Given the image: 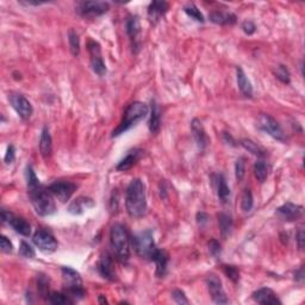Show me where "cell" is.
I'll list each match as a JSON object with an SVG mask.
<instances>
[{
	"label": "cell",
	"mask_w": 305,
	"mask_h": 305,
	"mask_svg": "<svg viewBox=\"0 0 305 305\" xmlns=\"http://www.w3.org/2000/svg\"><path fill=\"white\" fill-rule=\"evenodd\" d=\"M126 212L132 218H140L147 212V194L146 186L140 179H132L126 194Z\"/></svg>",
	"instance_id": "obj_1"
},
{
	"label": "cell",
	"mask_w": 305,
	"mask_h": 305,
	"mask_svg": "<svg viewBox=\"0 0 305 305\" xmlns=\"http://www.w3.org/2000/svg\"><path fill=\"white\" fill-rule=\"evenodd\" d=\"M149 114V108L148 105H146L144 102H135L132 104H130L128 108L124 112L123 120L120 122L116 129L112 132V138H117L120 136L122 134L126 132L128 130H130L132 128L138 126V123L144 120Z\"/></svg>",
	"instance_id": "obj_2"
},
{
	"label": "cell",
	"mask_w": 305,
	"mask_h": 305,
	"mask_svg": "<svg viewBox=\"0 0 305 305\" xmlns=\"http://www.w3.org/2000/svg\"><path fill=\"white\" fill-rule=\"evenodd\" d=\"M29 198L36 214L40 216H50L55 212L56 206L52 200V194L49 192L48 188L42 186L41 184L34 188H28Z\"/></svg>",
	"instance_id": "obj_3"
},
{
	"label": "cell",
	"mask_w": 305,
	"mask_h": 305,
	"mask_svg": "<svg viewBox=\"0 0 305 305\" xmlns=\"http://www.w3.org/2000/svg\"><path fill=\"white\" fill-rule=\"evenodd\" d=\"M130 242H132V238H130L126 226L120 223L114 224L110 232L111 248L114 253L116 254L118 260L123 261V262L129 260Z\"/></svg>",
	"instance_id": "obj_4"
},
{
	"label": "cell",
	"mask_w": 305,
	"mask_h": 305,
	"mask_svg": "<svg viewBox=\"0 0 305 305\" xmlns=\"http://www.w3.org/2000/svg\"><path fill=\"white\" fill-rule=\"evenodd\" d=\"M132 246L138 256L149 260L152 259V255L158 250L154 236H152L150 230H146V232H141L138 234L134 235L132 238Z\"/></svg>",
	"instance_id": "obj_5"
},
{
	"label": "cell",
	"mask_w": 305,
	"mask_h": 305,
	"mask_svg": "<svg viewBox=\"0 0 305 305\" xmlns=\"http://www.w3.org/2000/svg\"><path fill=\"white\" fill-rule=\"evenodd\" d=\"M110 10V4L105 2H82L76 5V12L85 18H97Z\"/></svg>",
	"instance_id": "obj_6"
},
{
	"label": "cell",
	"mask_w": 305,
	"mask_h": 305,
	"mask_svg": "<svg viewBox=\"0 0 305 305\" xmlns=\"http://www.w3.org/2000/svg\"><path fill=\"white\" fill-rule=\"evenodd\" d=\"M258 128L262 132H267L270 136H272L273 138L278 140V141L284 142L286 138L285 134L282 132L280 124L272 116L266 114H261L259 118H258Z\"/></svg>",
	"instance_id": "obj_7"
},
{
	"label": "cell",
	"mask_w": 305,
	"mask_h": 305,
	"mask_svg": "<svg viewBox=\"0 0 305 305\" xmlns=\"http://www.w3.org/2000/svg\"><path fill=\"white\" fill-rule=\"evenodd\" d=\"M78 186L72 182H66V180H56L48 186L49 192L52 196H55L58 200L62 203H66L70 199L74 192H76Z\"/></svg>",
	"instance_id": "obj_8"
},
{
	"label": "cell",
	"mask_w": 305,
	"mask_h": 305,
	"mask_svg": "<svg viewBox=\"0 0 305 305\" xmlns=\"http://www.w3.org/2000/svg\"><path fill=\"white\" fill-rule=\"evenodd\" d=\"M32 241L36 247L46 254L54 253L58 250V241H56V238L50 232H46V230H37L35 234H34Z\"/></svg>",
	"instance_id": "obj_9"
},
{
	"label": "cell",
	"mask_w": 305,
	"mask_h": 305,
	"mask_svg": "<svg viewBox=\"0 0 305 305\" xmlns=\"http://www.w3.org/2000/svg\"><path fill=\"white\" fill-rule=\"evenodd\" d=\"M206 285L208 294L216 304H228L229 300L226 298V292L223 290L222 282L216 274H210L206 278Z\"/></svg>",
	"instance_id": "obj_10"
},
{
	"label": "cell",
	"mask_w": 305,
	"mask_h": 305,
	"mask_svg": "<svg viewBox=\"0 0 305 305\" xmlns=\"http://www.w3.org/2000/svg\"><path fill=\"white\" fill-rule=\"evenodd\" d=\"M87 46H88V52L90 58H91V66L93 72H94L96 74H98L99 76H105V74H106V66H105L104 60H102V49L99 43L91 40Z\"/></svg>",
	"instance_id": "obj_11"
},
{
	"label": "cell",
	"mask_w": 305,
	"mask_h": 305,
	"mask_svg": "<svg viewBox=\"0 0 305 305\" xmlns=\"http://www.w3.org/2000/svg\"><path fill=\"white\" fill-rule=\"evenodd\" d=\"M2 220L4 223H8V226H12V229L14 230L18 234L23 236H30L31 234V226L26 222V220L22 218V217L14 216V214L10 211L2 210Z\"/></svg>",
	"instance_id": "obj_12"
},
{
	"label": "cell",
	"mask_w": 305,
	"mask_h": 305,
	"mask_svg": "<svg viewBox=\"0 0 305 305\" xmlns=\"http://www.w3.org/2000/svg\"><path fill=\"white\" fill-rule=\"evenodd\" d=\"M8 99H10L12 108L17 112L18 116H20L22 120H29L34 112L31 102L28 100L23 94H18V93H12Z\"/></svg>",
	"instance_id": "obj_13"
},
{
	"label": "cell",
	"mask_w": 305,
	"mask_h": 305,
	"mask_svg": "<svg viewBox=\"0 0 305 305\" xmlns=\"http://www.w3.org/2000/svg\"><path fill=\"white\" fill-rule=\"evenodd\" d=\"M303 206L294 203H286L276 208V214L286 222H294V220H300L303 217Z\"/></svg>",
	"instance_id": "obj_14"
},
{
	"label": "cell",
	"mask_w": 305,
	"mask_h": 305,
	"mask_svg": "<svg viewBox=\"0 0 305 305\" xmlns=\"http://www.w3.org/2000/svg\"><path fill=\"white\" fill-rule=\"evenodd\" d=\"M126 32L132 42V48L138 52L141 46V24L138 16H130L126 20Z\"/></svg>",
	"instance_id": "obj_15"
},
{
	"label": "cell",
	"mask_w": 305,
	"mask_h": 305,
	"mask_svg": "<svg viewBox=\"0 0 305 305\" xmlns=\"http://www.w3.org/2000/svg\"><path fill=\"white\" fill-rule=\"evenodd\" d=\"M252 297H253V300L259 304H264V305H267V304H282V300H279L278 296L276 294V292L273 290H270V288H259L258 291L253 292Z\"/></svg>",
	"instance_id": "obj_16"
},
{
	"label": "cell",
	"mask_w": 305,
	"mask_h": 305,
	"mask_svg": "<svg viewBox=\"0 0 305 305\" xmlns=\"http://www.w3.org/2000/svg\"><path fill=\"white\" fill-rule=\"evenodd\" d=\"M62 278H64V288H82V280L80 273L70 267H62L61 268Z\"/></svg>",
	"instance_id": "obj_17"
},
{
	"label": "cell",
	"mask_w": 305,
	"mask_h": 305,
	"mask_svg": "<svg viewBox=\"0 0 305 305\" xmlns=\"http://www.w3.org/2000/svg\"><path fill=\"white\" fill-rule=\"evenodd\" d=\"M168 8L170 5L166 2H152L148 6V18L152 23H158L167 14Z\"/></svg>",
	"instance_id": "obj_18"
},
{
	"label": "cell",
	"mask_w": 305,
	"mask_h": 305,
	"mask_svg": "<svg viewBox=\"0 0 305 305\" xmlns=\"http://www.w3.org/2000/svg\"><path fill=\"white\" fill-rule=\"evenodd\" d=\"M191 129H192V135H194V138L196 143L199 148L203 150V149L206 148L208 138L206 136V132H205L203 124L199 120H194L191 123Z\"/></svg>",
	"instance_id": "obj_19"
},
{
	"label": "cell",
	"mask_w": 305,
	"mask_h": 305,
	"mask_svg": "<svg viewBox=\"0 0 305 305\" xmlns=\"http://www.w3.org/2000/svg\"><path fill=\"white\" fill-rule=\"evenodd\" d=\"M98 270L102 278L114 282L116 280V273H114V264H112L111 258L108 255H102L98 262Z\"/></svg>",
	"instance_id": "obj_20"
},
{
	"label": "cell",
	"mask_w": 305,
	"mask_h": 305,
	"mask_svg": "<svg viewBox=\"0 0 305 305\" xmlns=\"http://www.w3.org/2000/svg\"><path fill=\"white\" fill-rule=\"evenodd\" d=\"M142 150L141 149H132L126 154V156L122 158V160L118 162L116 166V170L120 172H126L132 168L140 160V158L142 156Z\"/></svg>",
	"instance_id": "obj_21"
},
{
	"label": "cell",
	"mask_w": 305,
	"mask_h": 305,
	"mask_svg": "<svg viewBox=\"0 0 305 305\" xmlns=\"http://www.w3.org/2000/svg\"><path fill=\"white\" fill-rule=\"evenodd\" d=\"M94 206V202L91 198L79 197L76 200H73L68 206V212L72 214H82L85 212V210Z\"/></svg>",
	"instance_id": "obj_22"
},
{
	"label": "cell",
	"mask_w": 305,
	"mask_h": 305,
	"mask_svg": "<svg viewBox=\"0 0 305 305\" xmlns=\"http://www.w3.org/2000/svg\"><path fill=\"white\" fill-rule=\"evenodd\" d=\"M236 80H238V86L244 97L250 98L253 96V87L247 76L241 67L236 68Z\"/></svg>",
	"instance_id": "obj_23"
},
{
	"label": "cell",
	"mask_w": 305,
	"mask_h": 305,
	"mask_svg": "<svg viewBox=\"0 0 305 305\" xmlns=\"http://www.w3.org/2000/svg\"><path fill=\"white\" fill-rule=\"evenodd\" d=\"M150 260L154 261L155 264H156V276L162 278V276L166 274V270H167V264H168L167 253L158 248V250L155 252Z\"/></svg>",
	"instance_id": "obj_24"
},
{
	"label": "cell",
	"mask_w": 305,
	"mask_h": 305,
	"mask_svg": "<svg viewBox=\"0 0 305 305\" xmlns=\"http://www.w3.org/2000/svg\"><path fill=\"white\" fill-rule=\"evenodd\" d=\"M210 20L214 24L220 26H234L236 23V16L232 14H226V12L214 11L208 16Z\"/></svg>",
	"instance_id": "obj_25"
},
{
	"label": "cell",
	"mask_w": 305,
	"mask_h": 305,
	"mask_svg": "<svg viewBox=\"0 0 305 305\" xmlns=\"http://www.w3.org/2000/svg\"><path fill=\"white\" fill-rule=\"evenodd\" d=\"M52 149V135L50 132H49L48 128L44 126L41 132V138H40V152H41L42 156L46 158L50 156Z\"/></svg>",
	"instance_id": "obj_26"
},
{
	"label": "cell",
	"mask_w": 305,
	"mask_h": 305,
	"mask_svg": "<svg viewBox=\"0 0 305 305\" xmlns=\"http://www.w3.org/2000/svg\"><path fill=\"white\" fill-rule=\"evenodd\" d=\"M161 126V111L156 102L152 100V110H150V120H149V130L152 134L156 135Z\"/></svg>",
	"instance_id": "obj_27"
},
{
	"label": "cell",
	"mask_w": 305,
	"mask_h": 305,
	"mask_svg": "<svg viewBox=\"0 0 305 305\" xmlns=\"http://www.w3.org/2000/svg\"><path fill=\"white\" fill-rule=\"evenodd\" d=\"M216 188H217V194H218V198L220 199L222 203H226L228 199L230 197V188L226 185V180L224 178L223 174H218L216 176Z\"/></svg>",
	"instance_id": "obj_28"
},
{
	"label": "cell",
	"mask_w": 305,
	"mask_h": 305,
	"mask_svg": "<svg viewBox=\"0 0 305 305\" xmlns=\"http://www.w3.org/2000/svg\"><path fill=\"white\" fill-rule=\"evenodd\" d=\"M218 224L220 229V234H222L223 238H226L228 236L232 234V216L228 214H218Z\"/></svg>",
	"instance_id": "obj_29"
},
{
	"label": "cell",
	"mask_w": 305,
	"mask_h": 305,
	"mask_svg": "<svg viewBox=\"0 0 305 305\" xmlns=\"http://www.w3.org/2000/svg\"><path fill=\"white\" fill-rule=\"evenodd\" d=\"M268 164H266V161L259 160L256 161L254 164V176L258 179V182H264V180L268 176Z\"/></svg>",
	"instance_id": "obj_30"
},
{
	"label": "cell",
	"mask_w": 305,
	"mask_h": 305,
	"mask_svg": "<svg viewBox=\"0 0 305 305\" xmlns=\"http://www.w3.org/2000/svg\"><path fill=\"white\" fill-rule=\"evenodd\" d=\"M241 146L246 149V150L252 152L253 155H256V156L262 158V156H264V155H266V152H264V149L260 147V146H258L254 141H252V140H248V138L242 140Z\"/></svg>",
	"instance_id": "obj_31"
},
{
	"label": "cell",
	"mask_w": 305,
	"mask_h": 305,
	"mask_svg": "<svg viewBox=\"0 0 305 305\" xmlns=\"http://www.w3.org/2000/svg\"><path fill=\"white\" fill-rule=\"evenodd\" d=\"M48 300L52 304L55 305H64V304H73L74 300H72L70 296L66 294H61V292H52L49 294Z\"/></svg>",
	"instance_id": "obj_32"
},
{
	"label": "cell",
	"mask_w": 305,
	"mask_h": 305,
	"mask_svg": "<svg viewBox=\"0 0 305 305\" xmlns=\"http://www.w3.org/2000/svg\"><path fill=\"white\" fill-rule=\"evenodd\" d=\"M184 11H185V14H188V17H191L192 20L198 22V23H204L205 22L203 14H202L200 10H199L194 4H188L184 8Z\"/></svg>",
	"instance_id": "obj_33"
},
{
	"label": "cell",
	"mask_w": 305,
	"mask_h": 305,
	"mask_svg": "<svg viewBox=\"0 0 305 305\" xmlns=\"http://www.w3.org/2000/svg\"><path fill=\"white\" fill-rule=\"evenodd\" d=\"M254 200H253V194H252L250 188H246L242 194L241 198V208L244 212H250L253 208Z\"/></svg>",
	"instance_id": "obj_34"
},
{
	"label": "cell",
	"mask_w": 305,
	"mask_h": 305,
	"mask_svg": "<svg viewBox=\"0 0 305 305\" xmlns=\"http://www.w3.org/2000/svg\"><path fill=\"white\" fill-rule=\"evenodd\" d=\"M68 42H70V48L72 54L74 56L79 55L80 52V40H79V35L74 31L73 29L70 30V32H68Z\"/></svg>",
	"instance_id": "obj_35"
},
{
	"label": "cell",
	"mask_w": 305,
	"mask_h": 305,
	"mask_svg": "<svg viewBox=\"0 0 305 305\" xmlns=\"http://www.w3.org/2000/svg\"><path fill=\"white\" fill-rule=\"evenodd\" d=\"M274 76H276V79L280 80L282 84H290L291 82L290 72H288V67L284 66V64H279V66L276 68Z\"/></svg>",
	"instance_id": "obj_36"
},
{
	"label": "cell",
	"mask_w": 305,
	"mask_h": 305,
	"mask_svg": "<svg viewBox=\"0 0 305 305\" xmlns=\"http://www.w3.org/2000/svg\"><path fill=\"white\" fill-rule=\"evenodd\" d=\"M222 270L224 272V274H226L228 278L232 280V282H238L240 280V270L236 268L235 266H232V264H223Z\"/></svg>",
	"instance_id": "obj_37"
},
{
	"label": "cell",
	"mask_w": 305,
	"mask_h": 305,
	"mask_svg": "<svg viewBox=\"0 0 305 305\" xmlns=\"http://www.w3.org/2000/svg\"><path fill=\"white\" fill-rule=\"evenodd\" d=\"M38 294H41L42 298H46L48 300L49 297V280L46 278V276H38Z\"/></svg>",
	"instance_id": "obj_38"
},
{
	"label": "cell",
	"mask_w": 305,
	"mask_h": 305,
	"mask_svg": "<svg viewBox=\"0 0 305 305\" xmlns=\"http://www.w3.org/2000/svg\"><path fill=\"white\" fill-rule=\"evenodd\" d=\"M20 256L26 258V259H32V258L36 256V253L35 250H34L29 244L23 241L20 246Z\"/></svg>",
	"instance_id": "obj_39"
},
{
	"label": "cell",
	"mask_w": 305,
	"mask_h": 305,
	"mask_svg": "<svg viewBox=\"0 0 305 305\" xmlns=\"http://www.w3.org/2000/svg\"><path fill=\"white\" fill-rule=\"evenodd\" d=\"M26 184H28V188H34V186H37L40 185V180L36 176L35 172H34L32 167L31 166H28L26 167Z\"/></svg>",
	"instance_id": "obj_40"
},
{
	"label": "cell",
	"mask_w": 305,
	"mask_h": 305,
	"mask_svg": "<svg viewBox=\"0 0 305 305\" xmlns=\"http://www.w3.org/2000/svg\"><path fill=\"white\" fill-rule=\"evenodd\" d=\"M244 174H246L244 158H238V161H236V164H235V176H236V179H238V182H241V180L244 178Z\"/></svg>",
	"instance_id": "obj_41"
},
{
	"label": "cell",
	"mask_w": 305,
	"mask_h": 305,
	"mask_svg": "<svg viewBox=\"0 0 305 305\" xmlns=\"http://www.w3.org/2000/svg\"><path fill=\"white\" fill-rule=\"evenodd\" d=\"M172 298L174 300V302H176V304H180V305H188L190 302L188 298H186L185 296V292L182 291V290H174L172 292Z\"/></svg>",
	"instance_id": "obj_42"
},
{
	"label": "cell",
	"mask_w": 305,
	"mask_h": 305,
	"mask_svg": "<svg viewBox=\"0 0 305 305\" xmlns=\"http://www.w3.org/2000/svg\"><path fill=\"white\" fill-rule=\"evenodd\" d=\"M0 248H2V250L6 254L11 253V252L14 250V246H12L11 241L4 235L0 236Z\"/></svg>",
	"instance_id": "obj_43"
},
{
	"label": "cell",
	"mask_w": 305,
	"mask_h": 305,
	"mask_svg": "<svg viewBox=\"0 0 305 305\" xmlns=\"http://www.w3.org/2000/svg\"><path fill=\"white\" fill-rule=\"evenodd\" d=\"M208 250H210V254L214 258L220 255V250H220V242H217L216 240H211V241L208 242Z\"/></svg>",
	"instance_id": "obj_44"
},
{
	"label": "cell",
	"mask_w": 305,
	"mask_h": 305,
	"mask_svg": "<svg viewBox=\"0 0 305 305\" xmlns=\"http://www.w3.org/2000/svg\"><path fill=\"white\" fill-rule=\"evenodd\" d=\"M241 28L246 35H253L255 31H256V26H255V24L252 20H244V23H242Z\"/></svg>",
	"instance_id": "obj_45"
},
{
	"label": "cell",
	"mask_w": 305,
	"mask_h": 305,
	"mask_svg": "<svg viewBox=\"0 0 305 305\" xmlns=\"http://www.w3.org/2000/svg\"><path fill=\"white\" fill-rule=\"evenodd\" d=\"M14 158H16V149H14V146H8V150H6L5 158H4L5 164H11L14 161Z\"/></svg>",
	"instance_id": "obj_46"
},
{
	"label": "cell",
	"mask_w": 305,
	"mask_h": 305,
	"mask_svg": "<svg viewBox=\"0 0 305 305\" xmlns=\"http://www.w3.org/2000/svg\"><path fill=\"white\" fill-rule=\"evenodd\" d=\"M304 238H305L304 230L300 229L297 234V244H298V247H300V250H303V248H304V240H305Z\"/></svg>",
	"instance_id": "obj_47"
},
{
	"label": "cell",
	"mask_w": 305,
	"mask_h": 305,
	"mask_svg": "<svg viewBox=\"0 0 305 305\" xmlns=\"http://www.w3.org/2000/svg\"><path fill=\"white\" fill-rule=\"evenodd\" d=\"M208 216L205 212H199L197 214V222H198V224H200V226L208 223Z\"/></svg>",
	"instance_id": "obj_48"
},
{
	"label": "cell",
	"mask_w": 305,
	"mask_h": 305,
	"mask_svg": "<svg viewBox=\"0 0 305 305\" xmlns=\"http://www.w3.org/2000/svg\"><path fill=\"white\" fill-rule=\"evenodd\" d=\"M294 279L297 280L298 282H304V268H303V267H300V270H296Z\"/></svg>",
	"instance_id": "obj_49"
},
{
	"label": "cell",
	"mask_w": 305,
	"mask_h": 305,
	"mask_svg": "<svg viewBox=\"0 0 305 305\" xmlns=\"http://www.w3.org/2000/svg\"><path fill=\"white\" fill-rule=\"evenodd\" d=\"M223 138H224V140H226V142H228V144L235 146V144H234V143H235V140L232 138V135H230V134L224 132V134H223Z\"/></svg>",
	"instance_id": "obj_50"
},
{
	"label": "cell",
	"mask_w": 305,
	"mask_h": 305,
	"mask_svg": "<svg viewBox=\"0 0 305 305\" xmlns=\"http://www.w3.org/2000/svg\"><path fill=\"white\" fill-rule=\"evenodd\" d=\"M99 303H102V304L108 303L106 298H104V296H99Z\"/></svg>",
	"instance_id": "obj_51"
}]
</instances>
